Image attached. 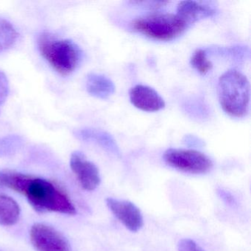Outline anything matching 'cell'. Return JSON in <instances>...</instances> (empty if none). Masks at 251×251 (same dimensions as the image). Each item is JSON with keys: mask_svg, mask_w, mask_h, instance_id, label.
<instances>
[{"mask_svg": "<svg viewBox=\"0 0 251 251\" xmlns=\"http://www.w3.org/2000/svg\"><path fill=\"white\" fill-rule=\"evenodd\" d=\"M0 186L27 198L38 212H57L74 215L76 208L64 191L52 182L12 171L0 172Z\"/></svg>", "mask_w": 251, "mask_h": 251, "instance_id": "cell-1", "label": "cell"}, {"mask_svg": "<svg viewBox=\"0 0 251 251\" xmlns=\"http://www.w3.org/2000/svg\"><path fill=\"white\" fill-rule=\"evenodd\" d=\"M218 98L223 111L230 117H245L248 114L251 86L246 76L236 70H229L220 77Z\"/></svg>", "mask_w": 251, "mask_h": 251, "instance_id": "cell-2", "label": "cell"}, {"mask_svg": "<svg viewBox=\"0 0 251 251\" xmlns=\"http://www.w3.org/2000/svg\"><path fill=\"white\" fill-rule=\"evenodd\" d=\"M42 56L60 74L67 75L77 68L82 60L80 48L72 41L58 39L44 33L38 39Z\"/></svg>", "mask_w": 251, "mask_h": 251, "instance_id": "cell-3", "label": "cell"}, {"mask_svg": "<svg viewBox=\"0 0 251 251\" xmlns=\"http://www.w3.org/2000/svg\"><path fill=\"white\" fill-rule=\"evenodd\" d=\"M131 27L151 39L168 42L183 34L188 26L176 14L159 13L136 19Z\"/></svg>", "mask_w": 251, "mask_h": 251, "instance_id": "cell-4", "label": "cell"}, {"mask_svg": "<svg viewBox=\"0 0 251 251\" xmlns=\"http://www.w3.org/2000/svg\"><path fill=\"white\" fill-rule=\"evenodd\" d=\"M163 158L170 167L190 174H205L213 167L212 161L206 155L195 150L170 148Z\"/></svg>", "mask_w": 251, "mask_h": 251, "instance_id": "cell-5", "label": "cell"}, {"mask_svg": "<svg viewBox=\"0 0 251 251\" xmlns=\"http://www.w3.org/2000/svg\"><path fill=\"white\" fill-rule=\"evenodd\" d=\"M30 241L37 251H72L68 241L55 228L42 223L32 226Z\"/></svg>", "mask_w": 251, "mask_h": 251, "instance_id": "cell-6", "label": "cell"}, {"mask_svg": "<svg viewBox=\"0 0 251 251\" xmlns=\"http://www.w3.org/2000/svg\"><path fill=\"white\" fill-rule=\"evenodd\" d=\"M70 167L85 190L93 191L99 186L100 183L99 170L94 163L87 159L83 152L76 151L72 154Z\"/></svg>", "mask_w": 251, "mask_h": 251, "instance_id": "cell-7", "label": "cell"}, {"mask_svg": "<svg viewBox=\"0 0 251 251\" xmlns=\"http://www.w3.org/2000/svg\"><path fill=\"white\" fill-rule=\"evenodd\" d=\"M106 204L110 211L130 231H139L143 227V216L133 202L108 198Z\"/></svg>", "mask_w": 251, "mask_h": 251, "instance_id": "cell-8", "label": "cell"}, {"mask_svg": "<svg viewBox=\"0 0 251 251\" xmlns=\"http://www.w3.org/2000/svg\"><path fill=\"white\" fill-rule=\"evenodd\" d=\"M129 97L131 103L142 111L155 112L165 107L164 99L150 86L136 85L130 89Z\"/></svg>", "mask_w": 251, "mask_h": 251, "instance_id": "cell-9", "label": "cell"}, {"mask_svg": "<svg viewBox=\"0 0 251 251\" xmlns=\"http://www.w3.org/2000/svg\"><path fill=\"white\" fill-rule=\"evenodd\" d=\"M216 10L211 5L196 1H182L177 5V14L189 27L190 25L203 19L213 17Z\"/></svg>", "mask_w": 251, "mask_h": 251, "instance_id": "cell-10", "label": "cell"}, {"mask_svg": "<svg viewBox=\"0 0 251 251\" xmlns=\"http://www.w3.org/2000/svg\"><path fill=\"white\" fill-rule=\"evenodd\" d=\"M75 136L80 140L96 143L111 153L120 156V151L114 138L107 132L94 128L79 129L74 132Z\"/></svg>", "mask_w": 251, "mask_h": 251, "instance_id": "cell-11", "label": "cell"}, {"mask_svg": "<svg viewBox=\"0 0 251 251\" xmlns=\"http://www.w3.org/2000/svg\"><path fill=\"white\" fill-rule=\"evenodd\" d=\"M88 93L98 99L106 100L115 92V85L112 80L102 75L90 73L86 81Z\"/></svg>", "mask_w": 251, "mask_h": 251, "instance_id": "cell-12", "label": "cell"}, {"mask_svg": "<svg viewBox=\"0 0 251 251\" xmlns=\"http://www.w3.org/2000/svg\"><path fill=\"white\" fill-rule=\"evenodd\" d=\"M20 207L11 197L0 195V225L14 226L18 222Z\"/></svg>", "mask_w": 251, "mask_h": 251, "instance_id": "cell-13", "label": "cell"}, {"mask_svg": "<svg viewBox=\"0 0 251 251\" xmlns=\"http://www.w3.org/2000/svg\"><path fill=\"white\" fill-rule=\"evenodd\" d=\"M18 33L9 22L0 20V52L12 47L17 42Z\"/></svg>", "mask_w": 251, "mask_h": 251, "instance_id": "cell-14", "label": "cell"}, {"mask_svg": "<svg viewBox=\"0 0 251 251\" xmlns=\"http://www.w3.org/2000/svg\"><path fill=\"white\" fill-rule=\"evenodd\" d=\"M23 144V138L18 135H9L0 138V156L14 153L21 148Z\"/></svg>", "mask_w": 251, "mask_h": 251, "instance_id": "cell-15", "label": "cell"}, {"mask_svg": "<svg viewBox=\"0 0 251 251\" xmlns=\"http://www.w3.org/2000/svg\"><path fill=\"white\" fill-rule=\"evenodd\" d=\"M191 65L201 74L205 75L211 70L212 63L207 58L206 52L202 49H198L194 52L190 61Z\"/></svg>", "mask_w": 251, "mask_h": 251, "instance_id": "cell-16", "label": "cell"}, {"mask_svg": "<svg viewBox=\"0 0 251 251\" xmlns=\"http://www.w3.org/2000/svg\"><path fill=\"white\" fill-rule=\"evenodd\" d=\"M9 90V82H8V77L5 73L0 71V107L3 105L8 98Z\"/></svg>", "mask_w": 251, "mask_h": 251, "instance_id": "cell-17", "label": "cell"}, {"mask_svg": "<svg viewBox=\"0 0 251 251\" xmlns=\"http://www.w3.org/2000/svg\"><path fill=\"white\" fill-rule=\"evenodd\" d=\"M178 251H205L195 241L190 239H183L177 245Z\"/></svg>", "mask_w": 251, "mask_h": 251, "instance_id": "cell-18", "label": "cell"}, {"mask_svg": "<svg viewBox=\"0 0 251 251\" xmlns=\"http://www.w3.org/2000/svg\"><path fill=\"white\" fill-rule=\"evenodd\" d=\"M217 194L219 197L229 206L236 207L237 205L236 198L227 191L223 189H217Z\"/></svg>", "mask_w": 251, "mask_h": 251, "instance_id": "cell-19", "label": "cell"}, {"mask_svg": "<svg viewBox=\"0 0 251 251\" xmlns=\"http://www.w3.org/2000/svg\"><path fill=\"white\" fill-rule=\"evenodd\" d=\"M184 142L186 145H189V146L201 147L203 145V142L202 140H201L199 138L196 137V136H192V135H187V136H185Z\"/></svg>", "mask_w": 251, "mask_h": 251, "instance_id": "cell-20", "label": "cell"}]
</instances>
